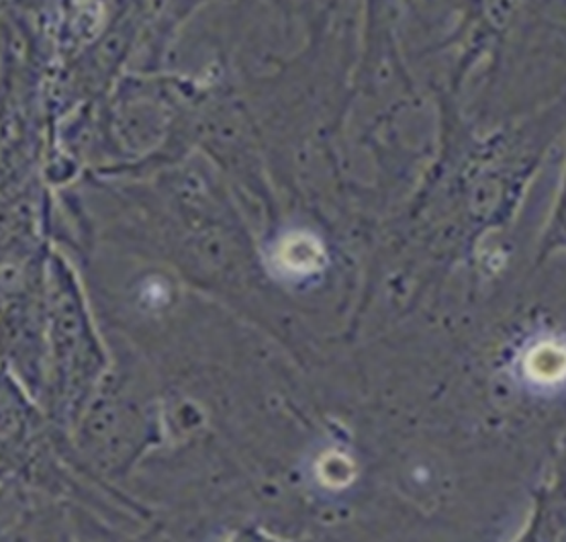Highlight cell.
<instances>
[{"label":"cell","instance_id":"cell-1","mask_svg":"<svg viewBox=\"0 0 566 542\" xmlns=\"http://www.w3.org/2000/svg\"><path fill=\"white\" fill-rule=\"evenodd\" d=\"M313 254H315V250L311 248L310 242L303 244L301 238H289L279 250V260L291 271H307L315 264Z\"/></svg>","mask_w":566,"mask_h":542}]
</instances>
